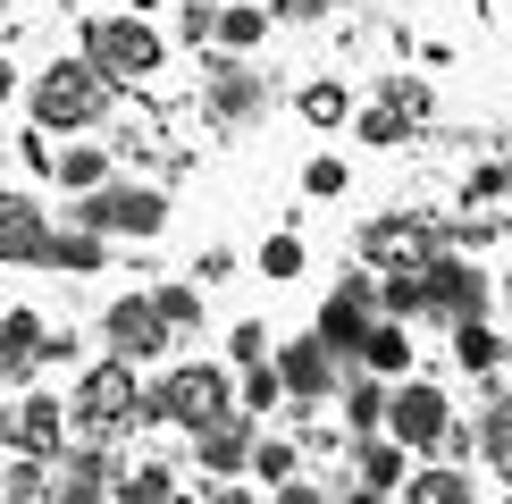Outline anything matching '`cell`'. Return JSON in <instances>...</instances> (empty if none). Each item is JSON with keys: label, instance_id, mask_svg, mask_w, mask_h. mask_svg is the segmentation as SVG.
Listing matches in <instances>:
<instances>
[{"label": "cell", "instance_id": "obj_29", "mask_svg": "<svg viewBox=\"0 0 512 504\" xmlns=\"http://www.w3.org/2000/svg\"><path fill=\"white\" fill-rule=\"evenodd\" d=\"M51 488H59V462H42V454L0 462V504H51Z\"/></svg>", "mask_w": 512, "mask_h": 504}, {"label": "cell", "instance_id": "obj_7", "mask_svg": "<svg viewBox=\"0 0 512 504\" xmlns=\"http://www.w3.org/2000/svg\"><path fill=\"white\" fill-rule=\"evenodd\" d=\"M101 353H118V362H135V370H152L168 362V345H177V328L160 320V303H152V286H135V294H110L101 303Z\"/></svg>", "mask_w": 512, "mask_h": 504}, {"label": "cell", "instance_id": "obj_35", "mask_svg": "<svg viewBox=\"0 0 512 504\" xmlns=\"http://www.w3.org/2000/svg\"><path fill=\"white\" fill-rule=\"evenodd\" d=\"M261 362H277V328L269 320H236L227 328V370H261Z\"/></svg>", "mask_w": 512, "mask_h": 504}, {"label": "cell", "instance_id": "obj_30", "mask_svg": "<svg viewBox=\"0 0 512 504\" xmlns=\"http://www.w3.org/2000/svg\"><path fill=\"white\" fill-rule=\"evenodd\" d=\"M294 110H303V126H319V135H336V126H353V93L336 76H311L303 93H294Z\"/></svg>", "mask_w": 512, "mask_h": 504}, {"label": "cell", "instance_id": "obj_40", "mask_svg": "<svg viewBox=\"0 0 512 504\" xmlns=\"http://www.w3.org/2000/svg\"><path fill=\"white\" fill-rule=\"evenodd\" d=\"M227 278H236V252H227V244H210L202 261H194V286L210 294V286H227Z\"/></svg>", "mask_w": 512, "mask_h": 504}, {"label": "cell", "instance_id": "obj_26", "mask_svg": "<svg viewBox=\"0 0 512 504\" xmlns=\"http://www.w3.org/2000/svg\"><path fill=\"white\" fill-rule=\"evenodd\" d=\"M378 311L403 320V328H437L429 320V278H420V269H378Z\"/></svg>", "mask_w": 512, "mask_h": 504}, {"label": "cell", "instance_id": "obj_2", "mask_svg": "<svg viewBox=\"0 0 512 504\" xmlns=\"http://www.w3.org/2000/svg\"><path fill=\"white\" fill-rule=\"evenodd\" d=\"M26 110H34L42 135H93V126L118 110V84L101 76L84 51H68V59H51V68L26 76Z\"/></svg>", "mask_w": 512, "mask_h": 504}, {"label": "cell", "instance_id": "obj_31", "mask_svg": "<svg viewBox=\"0 0 512 504\" xmlns=\"http://www.w3.org/2000/svg\"><path fill=\"white\" fill-rule=\"evenodd\" d=\"M303 269H311V252H303V236H294V227L261 236V252H252V278H269V286H294Z\"/></svg>", "mask_w": 512, "mask_h": 504}, {"label": "cell", "instance_id": "obj_32", "mask_svg": "<svg viewBox=\"0 0 512 504\" xmlns=\"http://www.w3.org/2000/svg\"><path fill=\"white\" fill-rule=\"evenodd\" d=\"M152 303L177 336H202V286L194 278H152Z\"/></svg>", "mask_w": 512, "mask_h": 504}, {"label": "cell", "instance_id": "obj_15", "mask_svg": "<svg viewBox=\"0 0 512 504\" xmlns=\"http://www.w3.org/2000/svg\"><path fill=\"white\" fill-rule=\"evenodd\" d=\"M42 336H51V320L42 311H0V395H17V387H34L42 378Z\"/></svg>", "mask_w": 512, "mask_h": 504}, {"label": "cell", "instance_id": "obj_44", "mask_svg": "<svg viewBox=\"0 0 512 504\" xmlns=\"http://www.w3.org/2000/svg\"><path fill=\"white\" fill-rule=\"evenodd\" d=\"M328 488H336V504H387V496H378V488H361V479H353V471H336V479H328Z\"/></svg>", "mask_w": 512, "mask_h": 504}, {"label": "cell", "instance_id": "obj_5", "mask_svg": "<svg viewBox=\"0 0 512 504\" xmlns=\"http://www.w3.org/2000/svg\"><path fill=\"white\" fill-rule=\"evenodd\" d=\"M76 51L93 59L110 84H152L168 68V34L152 26V17H135V9H93L76 26Z\"/></svg>", "mask_w": 512, "mask_h": 504}, {"label": "cell", "instance_id": "obj_38", "mask_svg": "<svg viewBox=\"0 0 512 504\" xmlns=\"http://www.w3.org/2000/svg\"><path fill=\"white\" fill-rule=\"evenodd\" d=\"M462 202H471V210H496V202H504V160H496V168H471Z\"/></svg>", "mask_w": 512, "mask_h": 504}, {"label": "cell", "instance_id": "obj_12", "mask_svg": "<svg viewBox=\"0 0 512 504\" xmlns=\"http://www.w3.org/2000/svg\"><path fill=\"white\" fill-rule=\"evenodd\" d=\"M277 378H286V412H311L336 395V378H345V362H336L319 336H286L277 345Z\"/></svg>", "mask_w": 512, "mask_h": 504}, {"label": "cell", "instance_id": "obj_8", "mask_svg": "<svg viewBox=\"0 0 512 504\" xmlns=\"http://www.w3.org/2000/svg\"><path fill=\"white\" fill-rule=\"evenodd\" d=\"M68 395H51V387H17V395H0V454H42V462H59L68 454Z\"/></svg>", "mask_w": 512, "mask_h": 504}, {"label": "cell", "instance_id": "obj_36", "mask_svg": "<svg viewBox=\"0 0 512 504\" xmlns=\"http://www.w3.org/2000/svg\"><path fill=\"white\" fill-rule=\"evenodd\" d=\"M177 42L185 51H210L219 42V0H177Z\"/></svg>", "mask_w": 512, "mask_h": 504}, {"label": "cell", "instance_id": "obj_14", "mask_svg": "<svg viewBox=\"0 0 512 504\" xmlns=\"http://www.w3.org/2000/svg\"><path fill=\"white\" fill-rule=\"evenodd\" d=\"M51 252V210L26 185H0V269H42Z\"/></svg>", "mask_w": 512, "mask_h": 504}, {"label": "cell", "instance_id": "obj_11", "mask_svg": "<svg viewBox=\"0 0 512 504\" xmlns=\"http://www.w3.org/2000/svg\"><path fill=\"white\" fill-rule=\"evenodd\" d=\"M420 278H429V320H437V328H454V320H487V303H496V278H487L471 252H454V244H445L437 261L420 269Z\"/></svg>", "mask_w": 512, "mask_h": 504}, {"label": "cell", "instance_id": "obj_20", "mask_svg": "<svg viewBox=\"0 0 512 504\" xmlns=\"http://www.w3.org/2000/svg\"><path fill=\"white\" fill-rule=\"evenodd\" d=\"M445 353H454V370H471V378H496L512 362V336L496 320H454L445 328Z\"/></svg>", "mask_w": 512, "mask_h": 504}, {"label": "cell", "instance_id": "obj_1", "mask_svg": "<svg viewBox=\"0 0 512 504\" xmlns=\"http://www.w3.org/2000/svg\"><path fill=\"white\" fill-rule=\"evenodd\" d=\"M227 412H236V370L227 362H168L160 378H143V429L202 437Z\"/></svg>", "mask_w": 512, "mask_h": 504}, {"label": "cell", "instance_id": "obj_9", "mask_svg": "<svg viewBox=\"0 0 512 504\" xmlns=\"http://www.w3.org/2000/svg\"><path fill=\"white\" fill-rule=\"evenodd\" d=\"M370 320H378V269H345V278H336L328 294H319V311H311V336L319 345L336 353V362H353L361 353V336H370Z\"/></svg>", "mask_w": 512, "mask_h": 504}, {"label": "cell", "instance_id": "obj_6", "mask_svg": "<svg viewBox=\"0 0 512 504\" xmlns=\"http://www.w3.org/2000/svg\"><path fill=\"white\" fill-rule=\"evenodd\" d=\"M194 93H202V118L210 126H252V118L269 110V76L252 68V59L219 51V42L194 59Z\"/></svg>", "mask_w": 512, "mask_h": 504}, {"label": "cell", "instance_id": "obj_41", "mask_svg": "<svg viewBox=\"0 0 512 504\" xmlns=\"http://www.w3.org/2000/svg\"><path fill=\"white\" fill-rule=\"evenodd\" d=\"M328 9H336V0H269V17H277V26H319Z\"/></svg>", "mask_w": 512, "mask_h": 504}, {"label": "cell", "instance_id": "obj_42", "mask_svg": "<svg viewBox=\"0 0 512 504\" xmlns=\"http://www.w3.org/2000/svg\"><path fill=\"white\" fill-rule=\"evenodd\" d=\"M51 152H59V135H42V126H34V135H26V143H17V160H26V168H34V177H51Z\"/></svg>", "mask_w": 512, "mask_h": 504}, {"label": "cell", "instance_id": "obj_28", "mask_svg": "<svg viewBox=\"0 0 512 504\" xmlns=\"http://www.w3.org/2000/svg\"><path fill=\"white\" fill-rule=\"evenodd\" d=\"M269 0H219V51H236V59H252L269 42Z\"/></svg>", "mask_w": 512, "mask_h": 504}, {"label": "cell", "instance_id": "obj_37", "mask_svg": "<svg viewBox=\"0 0 512 504\" xmlns=\"http://www.w3.org/2000/svg\"><path fill=\"white\" fill-rule=\"evenodd\" d=\"M345 185H353V168L336 160V152H311V160H303V194H311V202H336Z\"/></svg>", "mask_w": 512, "mask_h": 504}, {"label": "cell", "instance_id": "obj_25", "mask_svg": "<svg viewBox=\"0 0 512 504\" xmlns=\"http://www.w3.org/2000/svg\"><path fill=\"white\" fill-rule=\"evenodd\" d=\"M403 504H479V479L462 471V462H420V471L403 479Z\"/></svg>", "mask_w": 512, "mask_h": 504}, {"label": "cell", "instance_id": "obj_18", "mask_svg": "<svg viewBox=\"0 0 512 504\" xmlns=\"http://www.w3.org/2000/svg\"><path fill=\"white\" fill-rule=\"evenodd\" d=\"M110 177H118L110 143H93V135H59V152H51V185H59V194H93V185H110Z\"/></svg>", "mask_w": 512, "mask_h": 504}, {"label": "cell", "instance_id": "obj_17", "mask_svg": "<svg viewBox=\"0 0 512 504\" xmlns=\"http://www.w3.org/2000/svg\"><path fill=\"white\" fill-rule=\"evenodd\" d=\"M345 471L361 479V488H378V496H403V479L420 471V454H412V446H395V437L378 429V437H353V454H345Z\"/></svg>", "mask_w": 512, "mask_h": 504}, {"label": "cell", "instance_id": "obj_45", "mask_svg": "<svg viewBox=\"0 0 512 504\" xmlns=\"http://www.w3.org/2000/svg\"><path fill=\"white\" fill-rule=\"evenodd\" d=\"M9 101H26V76H17V59L0 51V110H9Z\"/></svg>", "mask_w": 512, "mask_h": 504}, {"label": "cell", "instance_id": "obj_10", "mask_svg": "<svg viewBox=\"0 0 512 504\" xmlns=\"http://www.w3.org/2000/svg\"><path fill=\"white\" fill-rule=\"evenodd\" d=\"M445 429H454V395H445L437 378H395L387 387V437L395 446H412L420 462H437Z\"/></svg>", "mask_w": 512, "mask_h": 504}, {"label": "cell", "instance_id": "obj_39", "mask_svg": "<svg viewBox=\"0 0 512 504\" xmlns=\"http://www.w3.org/2000/svg\"><path fill=\"white\" fill-rule=\"evenodd\" d=\"M269 504H336V488H328V479H286V488H269Z\"/></svg>", "mask_w": 512, "mask_h": 504}, {"label": "cell", "instance_id": "obj_24", "mask_svg": "<svg viewBox=\"0 0 512 504\" xmlns=\"http://www.w3.org/2000/svg\"><path fill=\"white\" fill-rule=\"evenodd\" d=\"M110 504H185V471L177 462H126Z\"/></svg>", "mask_w": 512, "mask_h": 504}, {"label": "cell", "instance_id": "obj_47", "mask_svg": "<svg viewBox=\"0 0 512 504\" xmlns=\"http://www.w3.org/2000/svg\"><path fill=\"white\" fill-rule=\"evenodd\" d=\"M504 202H512V152H504Z\"/></svg>", "mask_w": 512, "mask_h": 504}, {"label": "cell", "instance_id": "obj_21", "mask_svg": "<svg viewBox=\"0 0 512 504\" xmlns=\"http://www.w3.org/2000/svg\"><path fill=\"white\" fill-rule=\"evenodd\" d=\"M353 362L370 370V378H387V387H395V378H412L420 345H412V328H403V320H387V311H378V320H370V336H361V353H353Z\"/></svg>", "mask_w": 512, "mask_h": 504}, {"label": "cell", "instance_id": "obj_4", "mask_svg": "<svg viewBox=\"0 0 512 504\" xmlns=\"http://www.w3.org/2000/svg\"><path fill=\"white\" fill-rule=\"evenodd\" d=\"M68 429H76V437H110V446H126V429H143V370L118 362V353L84 362L76 387H68Z\"/></svg>", "mask_w": 512, "mask_h": 504}, {"label": "cell", "instance_id": "obj_22", "mask_svg": "<svg viewBox=\"0 0 512 504\" xmlns=\"http://www.w3.org/2000/svg\"><path fill=\"white\" fill-rule=\"evenodd\" d=\"M42 269H59V278H101L110 269V236H93V227H51V252H42Z\"/></svg>", "mask_w": 512, "mask_h": 504}, {"label": "cell", "instance_id": "obj_43", "mask_svg": "<svg viewBox=\"0 0 512 504\" xmlns=\"http://www.w3.org/2000/svg\"><path fill=\"white\" fill-rule=\"evenodd\" d=\"M76 353H84V345H76V336H68V328H51V336H42V370H68V362H76Z\"/></svg>", "mask_w": 512, "mask_h": 504}, {"label": "cell", "instance_id": "obj_23", "mask_svg": "<svg viewBox=\"0 0 512 504\" xmlns=\"http://www.w3.org/2000/svg\"><path fill=\"white\" fill-rule=\"evenodd\" d=\"M471 437H479L487 471H512V387L487 378V395H479V412H471Z\"/></svg>", "mask_w": 512, "mask_h": 504}, {"label": "cell", "instance_id": "obj_34", "mask_svg": "<svg viewBox=\"0 0 512 504\" xmlns=\"http://www.w3.org/2000/svg\"><path fill=\"white\" fill-rule=\"evenodd\" d=\"M412 126H420V118H403V110H395L387 93H378L370 110H353V135L370 143V152H387V143H403V135H412Z\"/></svg>", "mask_w": 512, "mask_h": 504}, {"label": "cell", "instance_id": "obj_33", "mask_svg": "<svg viewBox=\"0 0 512 504\" xmlns=\"http://www.w3.org/2000/svg\"><path fill=\"white\" fill-rule=\"evenodd\" d=\"M236 412H244V420L286 412V378H277V362H261V370H244V378H236Z\"/></svg>", "mask_w": 512, "mask_h": 504}, {"label": "cell", "instance_id": "obj_13", "mask_svg": "<svg viewBox=\"0 0 512 504\" xmlns=\"http://www.w3.org/2000/svg\"><path fill=\"white\" fill-rule=\"evenodd\" d=\"M445 252V236L429 219H370L361 227V269H429Z\"/></svg>", "mask_w": 512, "mask_h": 504}, {"label": "cell", "instance_id": "obj_16", "mask_svg": "<svg viewBox=\"0 0 512 504\" xmlns=\"http://www.w3.org/2000/svg\"><path fill=\"white\" fill-rule=\"evenodd\" d=\"M252 437H261V420L227 412L219 429L185 437V446H194V471H202V479H244V471H252Z\"/></svg>", "mask_w": 512, "mask_h": 504}, {"label": "cell", "instance_id": "obj_19", "mask_svg": "<svg viewBox=\"0 0 512 504\" xmlns=\"http://www.w3.org/2000/svg\"><path fill=\"white\" fill-rule=\"evenodd\" d=\"M328 404H336V420H345L353 437H378V429H387V378H370L361 362H345V378H336Z\"/></svg>", "mask_w": 512, "mask_h": 504}, {"label": "cell", "instance_id": "obj_46", "mask_svg": "<svg viewBox=\"0 0 512 504\" xmlns=\"http://www.w3.org/2000/svg\"><path fill=\"white\" fill-rule=\"evenodd\" d=\"M496 303H504V311H512V261H504V269H496Z\"/></svg>", "mask_w": 512, "mask_h": 504}, {"label": "cell", "instance_id": "obj_27", "mask_svg": "<svg viewBox=\"0 0 512 504\" xmlns=\"http://www.w3.org/2000/svg\"><path fill=\"white\" fill-rule=\"evenodd\" d=\"M252 488H286V479H303V437H277V429H261V437H252Z\"/></svg>", "mask_w": 512, "mask_h": 504}, {"label": "cell", "instance_id": "obj_3", "mask_svg": "<svg viewBox=\"0 0 512 504\" xmlns=\"http://www.w3.org/2000/svg\"><path fill=\"white\" fill-rule=\"evenodd\" d=\"M168 219H177L168 185H143V177H110L93 194H68V227H93L110 244H152V236H168Z\"/></svg>", "mask_w": 512, "mask_h": 504}]
</instances>
